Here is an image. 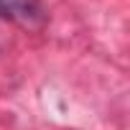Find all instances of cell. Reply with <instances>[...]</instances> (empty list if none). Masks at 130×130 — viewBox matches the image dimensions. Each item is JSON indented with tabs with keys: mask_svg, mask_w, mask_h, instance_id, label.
Masks as SVG:
<instances>
[{
	"mask_svg": "<svg viewBox=\"0 0 130 130\" xmlns=\"http://www.w3.org/2000/svg\"><path fill=\"white\" fill-rule=\"evenodd\" d=\"M0 18L21 26H38L46 21L41 0H0Z\"/></svg>",
	"mask_w": 130,
	"mask_h": 130,
	"instance_id": "1",
	"label": "cell"
}]
</instances>
